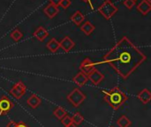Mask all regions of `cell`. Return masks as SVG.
Instances as JSON below:
<instances>
[{"label":"cell","instance_id":"6da1fadb","mask_svg":"<svg viewBox=\"0 0 151 127\" xmlns=\"http://www.w3.org/2000/svg\"><path fill=\"white\" fill-rule=\"evenodd\" d=\"M146 59V55L127 36L121 38L104 56V63L110 65L124 80H127Z\"/></svg>","mask_w":151,"mask_h":127},{"label":"cell","instance_id":"7a4b0ae2","mask_svg":"<svg viewBox=\"0 0 151 127\" xmlns=\"http://www.w3.org/2000/svg\"><path fill=\"white\" fill-rule=\"evenodd\" d=\"M104 101L114 110H119L127 101L128 97L119 87H115L109 91H104Z\"/></svg>","mask_w":151,"mask_h":127},{"label":"cell","instance_id":"3957f363","mask_svg":"<svg viewBox=\"0 0 151 127\" xmlns=\"http://www.w3.org/2000/svg\"><path fill=\"white\" fill-rule=\"evenodd\" d=\"M118 7L111 0H105L98 8V11L100 12V14H102V16H104L106 19H111L118 12Z\"/></svg>","mask_w":151,"mask_h":127},{"label":"cell","instance_id":"277c9868","mask_svg":"<svg viewBox=\"0 0 151 127\" xmlns=\"http://www.w3.org/2000/svg\"><path fill=\"white\" fill-rule=\"evenodd\" d=\"M85 99H86V95L79 88H74L67 95V100L75 108H78L79 106H81V104L85 101Z\"/></svg>","mask_w":151,"mask_h":127},{"label":"cell","instance_id":"5b68a950","mask_svg":"<svg viewBox=\"0 0 151 127\" xmlns=\"http://www.w3.org/2000/svg\"><path fill=\"white\" fill-rule=\"evenodd\" d=\"M26 86L22 81H18L16 84L12 86V88L10 89V94L16 99H20L25 94H26Z\"/></svg>","mask_w":151,"mask_h":127},{"label":"cell","instance_id":"8992f818","mask_svg":"<svg viewBox=\"0 0 151 127\" xmlns=\"http://www.w3.org/2000/svg\"><path fill=\"white\" fill-rule=\"evenodd\" d=\"M13 107L14 103L7 96H2L0 98V116L6 115Z\"/></svg>","mask_w":151,"mask_h":127},{"label":"cell","instance_id":"52a82bcc","mask_svg":"<svg viewBox=\"0 0 151 127\" xmlns=\"http://www.w3.org/2000/svg\"><path fill=\"white\" fill-rule=\"evenodd\" d=\"M95 65L96 64L94 62H92L89 58L86 57L80 65V70L82 73H84L85 75H88L94 69H95Z\"/></svg>","mask_w":151,"mask_h":127},{"label":"cell","instance_id":"ba28073f","mask_svg":"<svg viewBox=\"0 0 151 127\" xmlns=\"http://www.w3.org/2000/svg\"><path fill=\"white\" fill-rule=\"evenodd\" d=\"M88 79L95 85V86H98L104 79V75L100 72L97 69H94L88 75Z\"/></svg>","mask_w":151,"mask_h":127},{"label":"cell","instance_id":"9c48e42d","mask_svg":"<svg viewBox=\"0 0 151 127\" xmlns=\"http://www.w3.org/2000/svg\"><path fill=\"white\" fill-rule=\"evenodd\" d=\"M59 46L64 51L69 52L75 46V43L69 36H65L59 42Z\"/></svg>","mask_w":151,"mask_h":127},{"label":"cell","instance_id":"30bf717a","mask_svg":"<svg viewBox=\"0 0 151 127\" xmlns=\"http://www.w3.org/2000/svg\"><path fill=\"white\" fill-rule=\"evenodd\" d=\"M34 36L38 41L42 42V41H44L49 36V33H48V31L43 27H38L36 28V30L34 32Z\"/></svg>","mask_w":151,"mask_h":127},{"label":"cell","instance_id":"8fae6325","mask_svg":"<svg viewBox=\"0 0 151 127\" xmlns=\"http://www.w3.org/2000/svg\"><path fill=\"white\" fill-rule=\"evenodd\" d=\"M137 97L143 104H148L151 100V92L149 89L144 88L137 95Z\"/></svg>","mask_w":151,"mask_h":127},{"label":"cell","instance_id":"7c38bea8","mask_svg":"<svg viewBox=\"0 0 151 127\" xmlns=\"http://www.w3.org/2000/svg\"><path fill=\"white\" fill-rule=\"evenodd\" d=\"M88 76L85 75L84 73H82L81 72H78L73 78V81L78 85L79 87H83L87 82H88Z\"/></svg>","mask_w":151,"mask_h":127},{"label":"cell","instance_id":"4fadbf2b","mask_svg":"<svg viewBox=\"0 0 151 127\" xmlns=\"http://www.w3.org/2000/svg\"><path fill=\"white\" fill-rule=\"evenodd\" d=\"M137 11H140L143 16H146L151 11V4L148 3L146 0H142L136 7Z\"/></svg>","mask_w":151,"mask_h":127},{"label":"cell","instance_id":"5bb4252c","mask_svg":"<svg viewBox=\"0 0 151 127\" xmlns=\"http://www.w3.org/2000/svg\"><path fill=\"white\" fill-rule=\"evenodd\" d=\"M43 11L44 13L50 18V19H52L54 18L59 11L58 10V7L54 5V4H49L44 9H43Z\"/></svg>","mask_w":151,"mask_h":127},{"label":"cell","instance_id":"9a60e30c","mask_svg":"<svg viewBox=\"0 0 151 127\" xmlns=\"http://www.w3.org/2000/svg\"><path fill=\"white\" fill-rule=\"evenodd\" d=\"M84 19H85V16L80 11H76L71 17V21L74 23L76 26H81L83 23Z\"/></svg>","mask_w":151,"mask_h":127},{"label":"cell","instance_id":"2e32d148","mask_svg":"<svg viewBox=\"0 0 151 127\" xmlns=\"http://www.w3.org/2000/svg\"><path fill=\"white\" fill-rule=\"evenodd\" d=\"M42 103L41 98L36 95H32L27 100V105L31 108V109H36L38 106H40Z\"/></svg>","mask_w":151,"mask_h":127},{"label":"cell","instance_id":"e0dca14e","mask_svg":"<svg viewBox=\"0 0 151 127\" xmlns=\"http://www.w3.org/2000/svg\"><path fill=\"white\" fill-rule=\"evenodd\" d=\"M46 47H47V49H48L50 51H51L52 53H56V52L59 50V48H60V46H59V42H58L56 38H51V39L48 42Z\"/></svg>","mask_w":151,"mask_h":127},{"label":"cell","instance_id":"ac0fdd59","mask_svg":"<svg viewBox=\"0 0 151 127\" xmlns=\"http://www.w3.org/2000/svg\"><path fill=\"white\" fill-rule=\"evenodd\" d=\"M95 29H96V27L90 21H85L84 24L81 26V30L86 35H90Z\"/></svg>","mask_w":151,"mask_h":127},{"label":"cell","instance_id":"d6986e66","mask_svg":"<svg viewBox=\"0 0 151 127\" xmlns=\"http://www.w3.org/2000/svg\"><path fill=\"white\" fill-rule=\"evenodd\" d=\"M117 125L119 126V127H130L132 126V122L127 116L123 115L118 119Z\"/></svg>","mask_w":151,"mask_h":127},{"label":"cell","instance_id":"ffe728a7","mask_svg":"<svg viewBox=\"0 0 151 127\" xmlns=\"http://www.w3.org/2000/svg\"><path fill=\"white\" fill-rule=\"evenodd\" d=\"M53 114H54V116H55L58 119L61 120L63 118H65V117L67 115V112H66V110H65L64 108H62V107H57V108L55 109Z\"/></svg>","mask_w":151,"mask_h":127},{"label":"cell","instance_id":"44dd1931","mask_svg":"<svg viewBox=\"0 0 151 127\" xmlns=\"http://www.w3.org/2000/svg\"><path fill=\"white\" fill-rule=\"evenodd\" d=\"M72 121H73V124H74L75 126H79L84 121V118L80 112H76L73 115Z\"/></svg>","mask_w":151,"mask_h":127},{"label":"cell","instance_id":"7402d4cb","mask_svg":"<svg viewBox=\"0 0 151 127\" xmlns=\"http://www.w3.org/2000/svg\"><path fill=\"white\" fill-rule=\"evenodd\" d=\"M10 36H11V38H12L14 42H19V41L22 38L23 34H22V33H21L19 29H15V30H13V31L11 33Z\"/></svg>","mask_w":151,"mask_h":127},{"label":"cell","instance_id":"603a6c76","mask_svg":"<svg viewBox=\"0 0 151 127\" xmlns=\"http://www.w3.org/2000/svg\"><path fill=\"white\" fill-rule=\"evenodd\" d=\"M123 4H124L128 10H131V9L135 5V0H124V1H123Z\"/></svg>","mask_w":151,"mask_h":127},{"label":"cell","instance_id":"cb8c5ba5","mask_svg":"<svg viewBox=\"0 0 151 127\" xmlns=\"http://www.w3.org/2000/svg\"><path fill=\"white\" fill-rule=\"evenodd\" d=\"M61 123L63 124V126H69V125L73 124L72 118L66 115L65 118H63L61 119Z\"/></svg>","mask_w":151,"mask_h":127},{"label":"cell","instance_id":"d4e9b609","mask_svg":"<svg viewBox=\"0 0 151 127\" xmlns=\"http://www.w3.org/2000/svg\"><path fill=\"white\" fill-rule=\"evenodd\" d=\"M70 5H71V0H61L58 6H60V7H62L63 9L66 10Z\"/></svg>","mask_w":151,"mask_h":127},{"label":"cell","instance_id":"484cf974","mask_svg":"<svg viewBox=\"0 0 151 127\" xmlns=\"http://www.w3.org/2000/svg\"><path fill=\"white\" fill-rule=\"evenodd\" d=\"M60 1H61V0H49L50 4H54V5H56V6H58V5H59Z\"/></svg>","mask_w":151,"mask_h":127},{"label":"cell","instance_id":"4316f807","mask_svg":"<svg viewBox=\"0 0 151 127\" xmlns=\"http://www.w3.org/2000/svg\"><path fill=\"white\" fill-rule=\"evenodd\" d=\"M17 126V123L16 122H14V121H10L8 124H7V126L6 127H16Z\"/></svg>","mask_w":151,"mask_h":127},{"label":"cell","instance_id":"83f0119b","mask_svg":"<svg viewBox=\"0 0 151 127\" xmlns=\"http://www.w3.org/2000/svg\"><path fill=\"white\" fill-rule=\"evenodd\" d=\"M16 127H28L25 123L23 122H19V123H17V126Z\"/></svg>","mask_w":151,"mask_h":127},{"label":"cell","instance_id":"f1b7e54d","mask_svg":"<svg viewBox=\"0 0 151 127\" xmlns=\"http://www.w3.org/2000/svg\"><path fill=\"white\" fill-rule=\"evenodd\" d=\"M82 1H84V2H86V3H88V4L90 5V7L93 9V4H92V2H91V0H82Z\"/></svg>","mask_w":151,"mask_h":127},{"label":"cell","instance_id":"f546056e","mask_svg":"<svg viewBox=\"0 0 151 127\" xmlns=\"http://www.w3.org/2000/svg\"><path fill=\"white\" fill-rule=\"evenodd\" d=\"M65 127H77V126H75L74 124H71V125H69V126H65Z\"/></svg>","mask_w":151,"mask_h":127},{"label":"cell","instance_id":"4dcf8cb0","mask_svg":"<svg viewBox=\"0 0 151 127\" xmlns=\"http://www.w3.org/2000/svg\"><path fill=\"white\" fill-rule=\"evenodd\" d=\"M146 1H147L148 3H150V4H151V0H146Z\"/></svg>","mask_w":151,"mask_h":127},{"label":"cell","instance_id":"1f68e13d","mask_svg":"<svg viewBox=\"0 0 151 127\" xmlns=\"http://www.w3.org/2000/svg\"><path fill=\"white\" fill-rule=\"evenodd\" d=\"M111 127H114V126H111Z\"/></svg>","mask_w":151,"mask_h":127},{"label":"cell","instance_id":"d6a6232c","mask_svg":"<svg viewBox=\"0 0 151 127\" xmlns=\"http://www.w3.org/2000/svg\"><path fill=\"white\" fill-rule=\"evenodd\" d=\"M135 1H136V0H135Z\"/></svg>","mask_w":151,"mask_h":127}]
</instances>
